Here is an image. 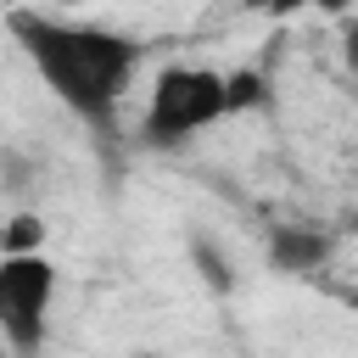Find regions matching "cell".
<instances>
[{
  "instance_id": "6da1fadb",
  "label": "cell",
  "mask_w": 358,
  "mask_h": 358,
  "mask_svg": "<svg viewBox=\"0 0 358 358\" xmlns=\"http://www.w3.org/2000/svg\"><path fill=\"white\" fill-rule=\"evenodd\" d=\"M17 50L39 73V84L95 134H112L117 106L140 73V39L106 22L62 17V11H11L6 17Z\"/></svg>"
},
{
  "instance_id": "7a4b0ae2",
  "label": "cell",
  "mask_w": 358,
  "mask_h": 358,
  "mask_svg": "<svg viewBox=\"0 0 358 358\" xmlns=\"http://www.w3.org/2000/svg\"><path fill=\"white\" fill-rule=\"evenodd\" d=\"M224 117H229L224 73L218 67H201V62H168L151 78V95H145V112H140L134 140L145 151H179V145L201 140L207 129H218Z\"/></svg>"
},
{
  "instance_id": "3957f363",
  "label": "cell",
  "mask_w": 358,
  "mask_h": 358,
  "mask_svg": "<svg viewBox=\"0 0 358 358\" xmlns=\"http://www.w3.org/2000/svg\"><path fill=\"white\" fill-rule=\"evenodd\" d=\"M56 291H62V268L50 263V252H0V336L11 358L45 352Z\"/></svg>"
},
{
  "instance_id": "277c9868",
  "label": "cell",
  "mask_w": 358,
  "mask_h": 358,
  "mask_svg": "<svg viewBox=\"0 0 358 358\" xmlns=\"http://www.w3.org/2000/svg\"><path fill=\"white\" fill-rule=\"evenodd\" d=\"M330 257H336V241L319 224H274L268 229V263L280 274H319Z\"/></svg>"
},
{
  "instance_id": "5b68a950",
  "label": "cell",
  "mask_w": 358,
  "mask_h": 358,
  "mask_svg": "<svg viewBox=\"0 0 358 358\" xmlns=\"http://www.w3.org/2000/svg\"><path fill=\"white\" fill-rule=\"evenodd\" d=\"M224 90H229V117H235V112H252V106L268 95V84H263L257 67H229V73H224Z\"/></svg>"
},
{
  "instance_id": "8992f818",
  "label": "cell",
  "mask_w": 358,
  "mask_h": 358,
  "mask_svg": "<svg viewBox=\"0 0 358 358\" xmlns=\"http://www.w3.org/2000/svg\"><path fill=\"white\" fill-rule=\"evenodd\" d=\"M341 62L358 73V17H341Z\"/></svg>"
}]
</instances>
